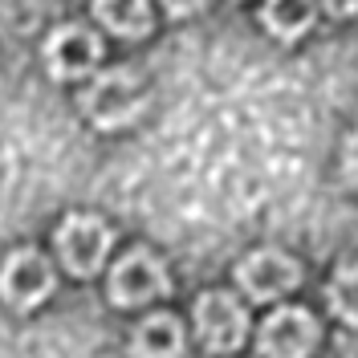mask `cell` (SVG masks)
<instances>
[{"instance_id": "7a4b0ae2", "label": "cell", "mask_w": 358, "mask_h": 358, "mask_svg": "<svg viewBox=\"0 0 358 358\" xmlns=\"http://www.w3.org/2000/svg\"><path fill=\"white\" fill-rule=\"evenodd\" d=\"M167 293V268L147 248H131L110 273V301L114 306H147Z\"/></svg>"}, {"instance_id": "8fae6325", "label": "cell", "mask_w": 358, "mask_h": 358, "mask_svg": "<svg viewBox=\"0 0 358 358\" xmlns=\"http://www.w3.org/2000/svg\"><path fill=\"white\" fill-rule=\"evenodd\" d=\"M265 29L281 41L301 37L313 21V0H265Z\"/></svg>"}, {"instance_id": "4fadbf2b", "label": "cell", "mask_w": 358, "mask_h": 358, "mask_svg": "<svg viewBox=\"0 0 358 358\" xmlns=\"http://www.w3.org/2000/svg\"><path fill=\"white\" fill-rule=\"evenodd\" d=\"M342 167H346V179L358 187V131L346 138V151H342Z\"/></svg>"}, {"instance_id": "5bb4252c", "label": "cell", "mask_w": 358, "mask_h": 358, "mask_svg": "<svg viewBox=\"0 0 358 358\" xmlns=\"http://www.w3.org/2000/svg\"><path fill=\"white\" fill-rule=\"evenodd\" d=\"M167 4V13H176V17H187V13H196L203 0H163Z\"/></svg>"}, {"instance_id": "8992f818", "label": "cell", "mask_w": 358, "mask_h": 358, "mask_svg": "<svg viewBox=\"0 0 358 358\" xmlns=\"http://www.w3.org/2000/svg\"><path fill=\"white\" fill-rule=\"evenodd\" d=\"M297 277H301L297 261L285 257V252H277V248H261V252H252L248 261L236 265V281H241L245 293L257 297V301H273V297L289 293L293 285H297Z\"/></svg>"}, {"instance_id": "30bf717a", "label": "cell", "mask_w": 358, "mask_h": 358, "mask_svg": "<svg viewBox=\"0 0 358 358\" xmlns=\"http://www.w3.org/2000/svg\"><path fill=\"white\" fill-rule=\"evenodd\" d=\"M94 17L118 37H143L151 29V4L147 0H94Z\"/></svg>"}, {"instance_id": "52a82bcc", "label": "cell", "mask_w": 358, "mask_h": 358, "mask_svg": "<svg viewBox=\"0 0 358 358\" xmlns=\"http://www.w3.org/2000/svg\"><path fill=\"white\" fill-rule=\"evenodd\" d=\"M313 342H317V322H313L306 310H277L265 317V326H261V355L265 358H306L313 350Z\"/></svg>"}, {"instance_id": "7c38bea8", "label": "cell", "mask_w": 358, "mask_h": 358, "mask_svg": "<svg viewBox=\"0 0 358 358\" xmlns=\"http://www.w3.org/2000/svg\"><path fill=\"white\" fill-rule=\"evenodd\" d=\"M326 297H330V310H334L342 322L358 326V265L338 268L334 281H330V289H326Z\"/></svg>"}, {"instance_id": "6da1fadb", "label": "cell", "mask_w": 358, "mask_h": 358, "mask_svg": "<svg viewBox=\"0 0 358 358\" xmlns=\"http://www.w3.org/2000/svg\"><path fill=\"white\" fill-rule=\"evenodd\" d=\"M143 102H147V94H143V82L134 78V69H106L82 94V110L102 131L134 122V114L143 110Z\"/></svg>"}, {"instance_id": "9c48e42d", "label": "cell", "mask_w": 358, "mask_h": 358, "mask_svg": "<svg viewBox=\"0 0 358 358\" xmlns=\"http://www.w3.org/2000/svg\"><path fill=\"white\" fill-rule=\"evenodd\" d=\"M131 355L134 358H179L183 355V326L171 313H151L147 322L134 326Z\"/></svg>"}, {"instance_id": "ba28073f", "label": "cell", "mask_w": 358, "mask_h": 358, "mask_svg": "<svg viewBox=\"0 0 358 358\" xmlns=\"http://www.w3.org/2000/svg\"><path fill=\"white\" fill-rule=\"evenodd\" d=\"M98 57H102V41L90 29H82V24H62L45 41V66H49L53 78H62V82L90 73V69L98 66Z\"/></svg>"}, {"instance_id": "5b68a950", "label": "cell", "mask_w": 358, "mask_h": 358, "mask_svg": "<svg viewBox=\"0 0 358 358\" xmlns=\"http://www.w3.org/2000/svg\"><path fill=\"white\" fill-rule=\"evenodd\" d=\"M196 330H200L203 346L228 355L236 350L248 334V313L241 310V301L232 293H203L196 301Z\"/></svg>"}, {"instance_id": "9a60e30c", "label": "cell", "mask_w": 358, "mask_h": 358, "mask_svg": "<svg viewBox=\"0 0 358 358\" xmlns=\"http://www.w3.org/2000/svg\"><path fill=\"white\" fill-rule=\"evenodd\" d=\"M326 8L338 17H350V13H358V0H326Z\"/></svg>"}, {"instance_id": "3957f363", "label": "cell", "mask_w": 358, "mask_h": 358, "mask_svg": "<svg viewBox=\"0 0 358 358\" xmlns=\"http://www.w3.org/2000/svg\"><path fill=\"white\" fill-rule=\"evenodd\" d=\"M57 252L69 273L90 277L102 268L106 252H110V228L98 216H66V224L57 228Z\"/></svg>"}, {"instance_id": "277c9868", "label": "cell", "mask_w": 358, "mask_h": 358, "mask_svg": "<svg viewBox=\"0 0 358 358\" xmlns=\"http://www.w3.org/2000/svg\"><path fill=\"white\" fill-rule=\"evenodd\" d=\"M49 293H53V265L45 261L41 252L21 248V252H13L4 261V268H0V297L8 306L33 310V306H41Z\"/></svg>"}]
</instances>
